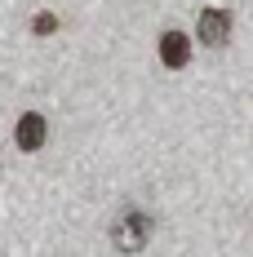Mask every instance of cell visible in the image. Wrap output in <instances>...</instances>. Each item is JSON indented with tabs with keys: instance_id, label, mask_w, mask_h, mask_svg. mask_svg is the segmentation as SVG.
Here are the masks:
<instances>
[{
	"instance_id": "6da1fadb",
	"label": "cell",
	"mask_w": 253,
	"mask_h": 257,
	"mask_svg": "<svg viewBox=\"0 0 253 257\" xmlns=\"http://www.w3.org/2000/svg\"><path fill=\"white\" fill-rule=\"evenodd\" d=\"M147 239H151V217L129 208L125 217H120V226H116V244H125V248H142Z\"/></svg>"
},
{
	"instance_id": "7a4b0ae2",
	"label": "cell",
	"mask_w": 253,
	"mask_h": 257,
	"mask_svg": "<svg viewBox=\"0 0 253 257\" xmlns=\"http://www.w3.org/2000/svg\"><path fill=\"white\" fill-rule=\"evenodd\" d=\"M200 40L209 49H222L231 40V14L227 9H204L200 14Z\"/></svg>"
},
{
	"instance_id": "3957f363",
	"label": "cell",
	"mask_w": 253,
	"mask_h": 257,
	"mask_svg": "<svg viewBox=\"0 0 253 257\" xmlns=\"http://www.w3.org/2000/svg\"><path fill=\"white\" fill-rule=\"evenodd\" d=\"M45 138H49V128H45V115H36V111H27L23 120H18V128H14V142L23 151H40Z\"/></svg>"
},
{
	"instance_id": "277c9868",
	"label": "cell",
	"mask_w": 253,
	"mask_h": 257,
	"mask_svg": "<svg viewBox=\"0 0 253 257\" xmlns=\"http://www.w3.org/2000/svg\"><path fill=\"white\" fill-rule=\"evenodd\" d=\"M187 58H191V45H187V36L182 31H164L160 36V62L178 71V67H187Z\"/></svg>"
},
{
	"instance_id": "5b68a950",
	"label": "cell",
	"mask_w": 253,
	"mask_h": 257,
	"mask_svg": "<svg viewBox=\"0 0 253 257\" xmlns=\"http://www.w3.org/2000/svg\"><path fill=\"white\" fill-rule=\"evenodd\" d=\"M53 27H58V18H49V14H40V18H36V31H40V36L53 31Z\"/></svg>"
}]
</instances>
